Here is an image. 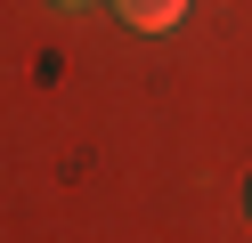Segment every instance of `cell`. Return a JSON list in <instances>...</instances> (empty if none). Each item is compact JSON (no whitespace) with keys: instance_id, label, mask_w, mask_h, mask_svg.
Instances as JSON below:
<instances>
[{"instance_id":"3957f363","label":"cell","mask_w":252,"mask_h":243,"mask_svg":"<svg viewBox=\"0 0 252 243\" xmlns=\"http://www.w3.org/2000/svg\"><path fill=\"white\" fill-rule=\"evenodd\" d=\"M65 8H82V0H65Z\"/></svg>"},{"instance_id":"7a4b0ae2","label":"cell","mask_w":252,"mask_h":243,"mask_svg":"<svg viewBox=\"0 0 252 243\" xmlns=\"http://www.w3.org/2000/svg\"><path fill=\"white\" fill-rule=\"evenodd\" d=\"M244 211H252V187H244Z\"/></svg>"},{"instance_id":"6da1fadb","label":"cell","mask_w":252,"mask_h":243,"mask_svg":"<svg viewBox=\"0 0 252 243\" xmlns=\"http://www.w3.org/2000/svg\"><path fill=\"white\" fill-rule=\"evenodd\" d=\"M114 16H122L130 32H171V25L187 16V0H114Z\"/></svg>"}]
</instances>
